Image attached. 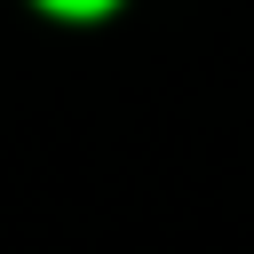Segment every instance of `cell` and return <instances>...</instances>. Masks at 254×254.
Masks as SVG:
<instances>
[{
	"mask_svg": "<svg viewBox=\"0 0 254 254\" xmlns=\"http://www.w3.org/2000/svg\"><path fill=\"white\" fill-rule=\"evenodd\" d=\"M40 8H48V16H111L119 0H40Z\"/></svg>",
	"mask_w": 254,
	"mask_h": 254,
	"instance_id": "cell-1",
	"label": "cell"
}]
</instances>
